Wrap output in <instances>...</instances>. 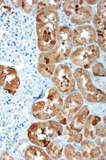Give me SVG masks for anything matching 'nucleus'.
Returning <instances> with one entry per match:
<instances>
[{
	"label": "nucleus",
	"instance_id": "nucleus-27",
	"mask_svg": "<svg viewBox=\"0 0 106 160\" xmlns=\"http://www.w3.org/2000/svg\"><path fill=\"white\" fill-rule=\"evenodd\" d=\"M11 156L9 155V153L5 152V153L2 154L1 158H3L1 160H12V159H13V158H11Z\"/></svg>",
	"mask_w": 106,
	"mask_h": 160
},
{
	"label": "nucleus",
	"instance_id": "nucleus-12",
	"mask_svg": "<svg viewBox=\"0 0 106 160\" xmlns=\"http://www.w3.org/2000/svg\"><path fill=\"white\" fill-rule=\"evenodd\" d=\"M5 78L3 89L12 95H15L20 87V81L18 73L13 68L3 66Z\"/></svg>",
	"mask_w": 106,
	"mask_h": 160
},
{
	"label": "nucleus",
	"instance_id": "nucleus-4",
	"mask_svg": "<svg viewBox=\"0 0 106 160\" xmlns=\"http://www.w3.org/2000/svg\"><path fill=\"white\" fill-rule=\"evenodd\" d=\"M73 75L83 99L92 103L106 102V94L94 86L91 75L88 71L79 68L74 71Z\"/></svg>",
	"mask_w": 106,
	"mask_h": 160
},
{
	"label": "nucleus",
	"instance_id": "nucleus-7",
	"mask_svg": "<svg viewBox=\"0 0 106 160\" xmlns=\"http://www.w3.org/2000/svg\"><path fill=\"white\" fill-rule=\"evenodd\" d=\"M52 82L54 87L64 95L73 92L76 88V80L70 68L61 64L55 68L52 75Z\"/></svg>",
	"mask_w": 106,
	"mask_h": 160
},
{
	"label": "nucleus",
	"instance_id": "nucleus-2",
	"mask_svg": "<svg viewBox=\"0 0 106 160\" xmlns=\"http://www.w3.org/2000/svg\"><path fill=\"white\" fill-rule=\"evenodd\" d=\"M63 104L61 93L54 87L48 88L43 96L38 98L32 105V114L38 120H49L59 113Z\"/></svg>",
	"mask_w": 106,
	"mask_h": 160
},
{
	"label": "nucleus",
	"instance_id": "nucleus-28",
	"mask_svg": "<svg viewBox=\"0 0 106 160\" xmlns=\"http://www.w3.org/2000/svg\"><path fill=\"white\" fill-rule=\"evenodd\" d=\"M86 2L88 4H92V5H94V4H95V3H97L98 2V1H86Z\"/></svg>",
	"mask_w": 106,
	"mask_h": 160
},
{
	"label": "nucleus",
	"instance_id": "nucleus-20",
	"mask_svg": "<svg viewBox=\"0 0 106 160\" xmlns=\"http://www.w3.org/2000/svg\"><path fill=\"white\" fill-rule=\"evenodd\" d=\"M64 153L67 160H83L84 158L81 152H80L72 144H68L65 146L64 149Z\"/></svg>",
	"mask_w": 106,
	"mask_h": 160
},
{
	"label": "nucleus",
	"instance_id": "nucleus-23",
	"mask_svg": "<svg viewBox=\"0 0 106 160\" xmlns=\"http://www.w3.org/2000/svg\"><path fill=\"white\" fill-rule=\"evenodd\" d=\"M93 74L95 77H104L106 75V68L101 62L94 64L92 68Z\"/></svg>",
	"mask_w": 106,
	"mask_h": 160
},
{
	"label": "nucleus",
	"instance_id": "nucleus-21",
	"mask_svg": "<svg viewBox=\"0 0 106 160\" xmlns=\"http://www.w3.org/2000/svg\"><path fill=\"white\" fill-rule=\"evenodd\" d=\"M106 126L104 124L95 138L96 144L100 148L101 152L104 157H106Z\"/></svg>",
	"mask_w": 106,
	"mask_h": 160
},
{
	"label": "nucleus",
	"instance_id": "nucleus-29",
	"mask_svg": "<svg viewBox=\"0 0 106 160\" xmlns=\"http://www.w3.org/2000/svg\"><path fill=\"white\" fill-rule=\"evenodd\" d=\"M0 153H1V152H0ZM1 153H0V160H1Z\"/></svg>",
	"mask_w": 106,
	"mask_h": 160
},
{
	"label": "nucleus",
	"instance_id": "nucleus-26",
	"mask_svg": "<svg viewBox=\"0 0 106 160\" xmlns=\"http://www.w3.org/2000/svg\"><path fill=\"white\" fill-rule=\"evenodd\" d=\"M13 6L16 8H19L21 6L22 1H11Z\"/></svg>",
	"mask_w": 106,
	"mask_h": 160
},
{
	"label": "nucleus",
	"instance_id": "nucleus-16",
	"mask_svg": "<svg viewBox=\"0 0 106 160\" xmlns=\"http://www.w3.org/2000/svg\"><path fill=\"white\" fill-rule=\"evenodd\" d=\"M80 151L83 157L86 159H94L100 155V148L97 144L89 139L81 142Z\"/></svg>",
	"mask_w": 106,
	"mask_h": 160
},
{
	"label": "nucleus",
	"instance_id": "nucleus-6",
	"mask_svg": "<svg viewBox=\"0 0 106 160\" xmlns=\"http://www.w3.org/2000/svg\"><path fill=\"white\" fill-rule=\"evenodd\" d=\"M72 48V29L68 26H63L58 31L55 46L48 53L55 63H59L69 58Z\"/></svg>",
	"mask_w": 106,
	"mask_h": 160
},
{
	"label": "nucleus",
	"instance_id": "nucleus-15",
	"mask_svg": "<svg viewBox=\"0 0 106 160\" xmlns=\"http://www.w3.org/2000/svg\"><path fill=\"white\" fill-rule=\"evenodd\" d=\"M93 24L97 33V41L99 47L104 52L106 51V18L98 16L96 13L93 18Z\"/></svg>",
	"mask_w": 106,
	"mask_h": 160
},
{
	"label": "nucleus",
	"instance_id": "nucleus-17",
	"mask_svg": "<svg viewBox=\"0 0 106 160\" xmlns=\"http://www.w3.org/2000/svg\"><path fill=\"white\" fill-rule=\"evenodd\" d=\"M25 157L28 160H52L43 148L36 146H31L25 150Z\"/></svg>",
	"mask_w": 106,
	"mask_h": 160
},
{
	"label": "nucleus",
	"instance_id": "nucleus-22",
	"mask_svg": "<svg viewBox=\"0 0 106 160\" xmlns=\"http://www.w3.org/2000/svg\"><path fill=\"white\" fill-rule=\"evenodd\" d=\"M62 135H63V137L65 141L68 142H76L77 144H79L83 139L82 133L81 132L79 133H73L64 130Z\"/></svg>",
	"mask_w": 106,
	"mask_h": 160
},
{
	"label": "nucleus",
	"instance_id": "nucleus-10",
	"mask_svg": "<svg viewBox=\"0 0 106 160\" xmlns=\"http://www.w3.org/2000/svg\"><path fill=\"white\" fill-rule=\"evenodd\" d=\"M97 41V33L93 26L83 25L76 27L72 32L74 47L94 44Z\"/></svg>",
	"mask_w": 106,
	"mask_h": 160
},
{
	"label": "nucleus",
	"instance_id": "nucleus-25",
	"mask_svg": "<svg viewBox=\"0 0 106 160\" xmlns=\"http://www.w3.org/2000/svg\"><path fill=\"white\" fill-rule=\"evenodd\" d=\"M4 66L0 65V88L2 87L4 84V81L5 78V74L4 73Z\"/></svg>",
	"mask_w": 106,
	"mask_h": 160
},
{
	"label": "nucleus",
	"instance_id": "nucleus-19",
	"mask_svg": "<svg viewBox=\"0 0 106 160\" xmlns=\"http://www.w3.org/2000/svg\"><path fill=\"white\" fill-rule=\"evenodd\" d=\"M61 1H40L36 7V12L39 13L48 10L56 11L60 9Z\"/></svg>",
	"mask_w": 106,
	"mask_h": 160
},
{
	"label": "nucleus",
	"instance_id": "nucleus-5",
	"mask_svg": "<svg viewBox=\"0 0 106 160\" xmlns=\"http://www.w3.org/2000/svg\"><path fill=\"white\" fill-rule=\"evenodd\" d=\"M64 12L72 24L83 25L91 22L94 10L85 1H67L63 3Z\"/></svg>",
	"mask_w": 106,
	"mask_h": 160
},
{
	"label": "nucleus",
	"instance_id": "nucleus-9",
	"mask_svg": "<svg viewBox=\"0 0 106 160\" xmlns=\"http://www.w3.org/2000/svg\"><path fill=\"white\" fill-rule=\"evenodd\" d=\"M84 99L78 91H73L65 98L64 104L56 116V121L62 125H67L74 115L82 107Z\"/></svg>",
	"mask_w": 106,
	"mask_h": 160
},
{
	"label": "nucleus",
	"instance_id": "nucleus-1",
	"mask_svg": "<svg viewBox=\"0 0 106 160\" xmlns=\"http://www.w3.org/2000/svg\"><path fill=\"white\" fill-rule=\"evenodd\" d=\"M36 34L37 46L42 52H48L55 46L59 28V16L56 11L48 10L36 16Z\"/></svg>",
	"mask_w": 106,
	"mask_h": 160
},
{
	"label": "nucleus",
	"instance_id": "nucleus-8",
	"mask_svg": "<svg viewBox=\"0 0 106 160\" xmlns=\"http://www.w3.org/2000/svg\"><path fill=\"white\" fill-rule=\"evenodd\" d=\"M100 56V49L95 44L78 48L71 53L69 58L74 65L86 69L95 62Z\"/></svg>",
	"mask_w": 106,
	"mask_h": 160
},
{
	"label": "nucleus",
	"instance_id": "nucleus-13",
	"mask_svg": "<svg viewBox=\"0 0 106 160\" xmlns=\"http://www.w3.org/2000/svg\"><path fill=\"white\" fill-rule=\"evenodd\" d=\"M90 113V110L86 105L83 106L81 109L74 115L70 123L67 124L65 130L73 133L81 132L84 127L85 121Z\"/></svg>",
	"mask_w": 106,
	"mask_h": 160
},
{
	"label": "nucleus",
	"instance_id": "nucleus-14",
	"mask_svg": "<svg viewBox=\"0 0 106 160\" xmlns=\"http://www.w3.org/2000/svg\"><path fill=\"white\" fill-rule=\"evenodd\" d=\"M56 68V63L48 52H44L38 57L37 69L42 77L45 78H50Z\"/></svg>",
	"mask_w": 106,
	"mask_h": 160
},
{
	"label": "nucleus",
	"instance_id": "nucleus-3",
	"mask_svg": "<svg viewBox=\"0 0 106 160\" xmlns=\"http://www.w3.org/2000/svg\"><path fill=\"white\" fill-rule=\"evenodd\" d=\"M63 132V126L57 121L36 122L29 128L28 137L33 144L46 148L50 142L62 136Z\"/></svg>",
	"mask_w": 106,
	"mask_h": 160
},
{
	"label": "nucleus",
	"instance_id": "nucleus-18",
	"mask_svg": "<svg viewBox=\"0 0 106 160\" xmlns=\"http://www.w3.org/2000/svg\"><path fill=\"white\" fill-rule=\"evenodd\" d=\"M46 151L49 157L53 160H58L61 157L64 145L58 140H54L46 147Z\"/></svg>",
	"mask_w": 106,
	"mask_h": 160
},
{
	"label": "nucleus",
	"instance_id": "nucleus-24",
	"mask_svg": "<svg viewBox=\"0 0 106 160\" xmlns=\"http://www.w3.org/2000/svg\"><path fill=\"white\" fill-rule=\"evenodd\" d=\"M38 1H22V9L25 13H29L38 4Z\"/></svg>",
	"mask_w": 106,
	"mask_h": 160
},
{
	"label": "nucleus",
	"instance_id": "nucleus-11",
	"mask_svg": "<svg viewBox=\"0 0 106 160\" xmlns=\"http://www.w3.org/2000/svg\"><path fill=\"white\" fill-rule=\"evenodd\" d=\"M102 118L98 115H88L84 124V136L87 139H95L98 134L103 128Z\"/></svg>",
	"mask_w": 106,
	"mask_h": 160
}]
</instances>
